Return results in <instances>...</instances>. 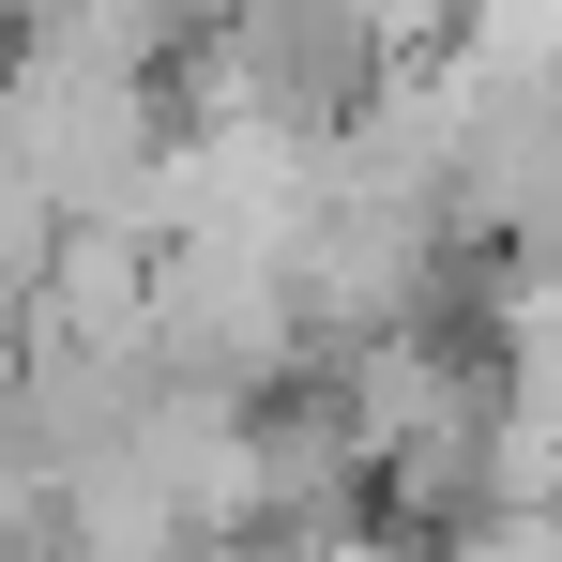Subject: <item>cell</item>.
I'll return each mask as SVG.
<instances>
[{
    "label": "cell",
    "instance_id": "obj_1",
    "mask_svg": "<svg viewBox=\"0 0 562 562\" xmlns=\"http://www.w3.org/2000/svg\"><path fill=\"white\" fill-rule=\"evenodd\" d=\"M441 562H562V502H486L441 532Z\"/></svg>",
    "mask_w": 562,
    "mask_h": 562
},
{
    "label": "cell",
    "instance_id": "obj_2",
    "mask_svg": "<svg viewBox=\"0 0 562 562\" xmlns=\"http://www.w3.org/2000/svg\"><path fill=\"white\" fill-rule=\"evenodd\" d=\"M304 562H441L426 532H395V517H350V532H319Z\"/></svg>",
    "mask_w": 562,
    "mask_h": 562
},
{
    "label": "cell",
    "instance_id": "obj_3",
    "mask_svg": "<svg viewBox=\"0 0 562 562\" xmlns=\"http://www.w3.org/2000/svg\"><path fill=\"white\" fill-rule=\"evenodd\" d=\"M198 15H228V0H198Z\"/></svg>",
    "mask_w": 562,
    "mask_h": 562
}]
</instances>
